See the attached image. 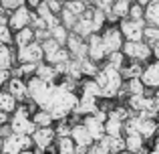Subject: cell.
<instances>
[{"instance_id": "48", "label": "cell", "mask_w": 159, "mask_h": 154, "mask_svg": "<svg viewBox=\"0 0 159 154\" xmlns=\"http://www.w3.org/2000/svg\"><path fill=\"white\" fill-rule=\"evenodd\" d=\"M6 122H8L6 112H0V126H6Z\"/></svg>"}, {"instance_id": "32", "label": "cell", "mask_w": 159, "mask_h": 154, "mask_svg": "<svg viewBox=\"0 0 159 154\" xmlns=\"http://www.w3.org/2000/svg\"><path fill=\"white\" fill-rule=\"evenodd\" d=\"M65 8L69 12H73L75 16H83L87 12V6H85V2H83V0H73V2H66Z\"/></svg>"}, {"instance_id": "4", "label": "cell", "mask_w": 159, "mask_h": 154, "mask_svg": "<svg viewBox=\"0 0 159 154\" xmlns=\"http://www.w3.org/2000/svg\"><path fill=\"white\" fill-rule=\"evenodd\" d=\"M66 49L75 55L77 61L89 59V43H85V39H81V37L75 35V32H70L69 41H66Z\"/></svg>"}, {"instance_id": "30", "label": "cell", "mask_w": 159, "mask_h": 154, "mask_svg": "<svg viewBox=\"0 0 159 154\" xmlns=\"http://www.w3.org/2000/svg\"><path fill=\"white\" fill-rule=\"evenodd\" d=\"M32 122H34L36 126H40V128H51L52 116H51V112L40 110V112H36V114H34V120H32Z\"/></svg>"}, {"instance_id": "13", "label": "cell", "mask_w": 159, "mask_h": 154, "mask_svg": "<svg viewBox=\"0 0 159 154\" xmlns=\"http://www.w3.org/2000/svg\"><path fill=\"white\" fill-rule=\"evenodd\" d=\"M141 81H143L145 87H157L159 89V69L157 65H147L143 71V75H141Z\"/></svg>"}, {"instance_id": "21", "label": "cell", "mask_w": 159, "mask_h": 154, "mask_svg": "<svg viewBox=\"0 0 159 154\" xmlns=\"http://www.w3.org/2000/svg\"><path fill=\"white\" fill-rule=\"evenodd\" d=\"M129 12H131V0H115V4H113V14L117 16V18H127Z\"/></svg>"}, {"instance_id": "29", "label": "cell", "mask_w": 159, "mask_h": 154, "mask_svg": "<svg viewBox=\"0 0 159 154\" xmlns=\"http://www.w3.org/2000/svg\"><path fill=\"white\" fill-rule=\"evenodd\" d=\"M58 154H77V144L73 138H58Z\"/></svg>"}, {"instance_id": "27", "label": "cell", "mask_w": 159, "mask_h": 154, "mask_svg": "<svg viewBox=\"0 0 159 154\" xmlns=\"http://www.w3.org/2000/svg\"><path fill=\"white\" fill-rule=\"evenodd\" d=\"M125 89H127L129 97L131 95H143L145 93V85L141 79H129L127 83H125Z\"/></svg>"}, {"instance_id": "17", "label": "cell", "mask_w": 159, "mask_h": 154, "mask_svg": "<svg viewBox=\"0 0 159 154\" xmlns=\"http://www.w3.org/2000/svg\"><path fill=\"white\" fill-rule=\"evenodd\" d=\"M2 154H22V146H20L16 134L6 138V140H2Z\"/></svg>"}, {"instance_id": "45", "label": "cell", "mask_w": 159, "mask_h": 154, "mask_svg": "<svg viewBox=\"0 0 159 154\" xmlns=\"http://www.w3.org/2000/svg\"><path fill=\"white\" fill-rule=\"evenodd\" d=\"M44 2L51 6V10H52V14H57V12H62L65 10V6L61 4V0H44Z\"/></svg>"}, {"instance_id": "15", "label": "cell", "mask_w": 159, "mask_h": 154, "mask_svg": "<svg viewBox=\"0 0 159 154\" xmlns=\"http://www.w3.org/2000/svg\"><path fill=\"white\" fill-rule=\"evenodd\" d=\"M75 31V35H79L81 39H87V37H93V32H95V27H93V18H79V22H77V27L73 28Z\"/></svg>"}, {"instance_id": "41", "label": "cell", "mask_w": 159, "mask_h": 154, "mask_svg": "<svg viewBox=\"0 0 159 154\" xmlns=\"http://www.w3.org/2000/svg\"><path fill=\"white\" fill-rule=\"evenodd\" d=\"M113 4H115V0H95V8L103 10L105 14L113 12Z\"/></svg>"}, {"instance_id": "3", "label": "cell", "mask_w": 159, "mask_h": 154, "mask_svg": "<svg viewBox=\"0 0 159 154\" xmlns=\"http://www.w3.org/2000/svg\"><path fill=\"white\" fill-rule=\"evenodd\" d=\"M44 49L40 43H30L28 47H22L18 49V61H22V63H34V65H40L44 59Z\"/></svg>"}, {"instance_id": "1", "label": "cell", "mask_w": 159, "mask_h": 154, "mask_svg": "<svg viewBox=\"0 0 159 154\" xmlns=\"http://www.w3.org/2000/svg\"><path fill=\"white\" fill-rule=\"evenodd\" d=\"M10 126H12V130H14L16 136H34L36 130H39L36 124L32 122V120H28L26 107H18V112H16L10 120Z\"/></svg>"}, {"instance_id": "35", "label": "cell", "mask_w": 159, "mask_h": 154, "mask_svg": "<svg viewBox=\"0 0 159 154\" xmlns=\"http://www.w3.org/2000/svg\"><path fill=\"white\" fill-rule=\"evenodd\" d=\"M81 67H83V73H85V75H95V77L99 75L97 63H95V61H91V59H85V61H81Z\"/></svg>"}, {"instance_id": "2", "label": "cell", "mask_w": 159, "mask_h": 154, "mask_svg": "<svg viewBox=\"0 0 159 154\" xmlns=\"http://www.w3.org/2000/svg\"><path fill=\"white\" fill-rule=\"evenodd\" d=\"M145 27H147V22H145V20L125 18L123 22H121V28H119V31L123 32V37L127 39V43H143Z\"/></svg>"}, {"instance_id": "39", "label": "cell", "mask_w": 159, "mask_h": 154, "mask_svg": "<svg viewBox=\"0 0 159 154\" xmlns=\"http://www.w3.org/2000/svg\"><path fill=\"white\" fill-rule=\"evenodd\" d=\"M129 16H131V20H145V8L139 6V4H133Z\"/></svg>"}, {"instance_id": "33", "label": "cell", "mask_w": 159, "mask_h": 154, "mask_svg": "<svg viewBox=\"0 0 159 154\" xmlns=\"http://www.w3.org/2000/svg\"><path fill=\"white\" fill-rule=\"evenodd\" d=\"M61 22H62V27H65L66 31H69V28H75V27H77L79 18L73 14V12H69V10L65 8V10L61 12Z\"/></svg>"}, {"instance_id": "22", "label": "cell", "mask_w": 159, "mask_h": 154, "mask_svg": "<svg viewBox=\"0 0 159 154\" xmlns=\"http://www.w3.org/2000/svg\"><path fill=\"white\" fill-rule=\"evenodd\" d=\"M125 142H127L129 154H141V152H143V136H141V134L127 136V138H125Z\"/></svg>"}, {"instance_id": "20", "label": "cell", "mask_w": 159, "mask_h": 154, "mask_svg": "<svg viewBox=\"0 0 159 154\" xmlns=\"http://www.w3.org/2000/svg\"><path fill=\"white\" fill-rule=\"evenodd\" d=\"M36 77H40L44 83H51V85H52L54 77H57V69H54V67H51V65H44V63H40L39 67H36Z\"/></svg>"}, {"instance_id": "31", "label": "cell", "mask_w": 159, "mask_h": 154, "mask_svg": "<svg viewBox=\"0 0 159 154\" xmlns=\"http://www.w3.org/2000/svg\"><path fill=\"white\" fill-rule=\"evenodd\" d=\"M143 41L147 45H155L159 43V27H145V35H143Z\"/></svg>"}, {"instance_id": "26", "label": "cell", "mask_w": 159, "mask_h": 154, "mask_svg": "<svg viewBox=\"0 0 159 154\" xmlns=\"http://www.w3.org/2000/svg\"><path fill=\"white\" fill-rule=\"evenodd\" d=\"M107 142V146H109V150L111 152H115V154H119V152H123V150H127V142H125L123 138H111V136H105L103 138Z\"/></svg>"}, {"instance_id": "8", "label": "cell", "mask_w": 159, "mask_h": 154, "mask_svg": "<svg viewBox=\"0 0 159 154\" xmlns=\"http://www.w3.org/2000/svg\"><path fill=\"white\" fill-rule=\"evenodd\" d=\"M105 57H109V55H107L105 45H103V37L93 35L89 39V59L95 61V63H99V61H103Z\"/></svg>"}, {"instance_id": "18", "label": "cell", "mask_w": 159, "mask_h": 154, "mask_svg": "<svg viewBox=\"0 0 159 154\" xmlns=\"http://www.w3.org/2000/svg\"><path fill=\"white\" fill-rule=\"evenodd\" d=\"M155 132H159V126L155 124V120L139 118V134L143 136V138H151Z\"/></svg>"}, {"instance_id": "34", "label": "cell", "mask_w": 159, "mask_h": 154, "mask_svg": "<svg viewBox=\"0 0 159 154\" xmlns=\"http://www.w3.org/2000/svg\"><path fill=\"white\" fill-rule=\"evenodd\" d=\"M51 35H52L54 41H58V43H61V47H62V45H66V41H69V37H70L69 31H66L62 24H61V27H57V28H52Z\"/></svg>"}, {"instance_id": "23", "label": "cell", "mask_w": 159, "mask_h": 154, "mask_svg": "<svg viewBox=\"0 0 159 154\" xmlns=\"http://www.w3.org/2000/svg\"><path fill=\"white\" fill-rule=\"evenodd\" d=\"M69 57H70V51L66 47H62V49H58L57 53H52V55H48V57H44V59L48 61V63H52L54 67L57 65H62V63H69Z\"/></svg>"}, {"instance_id": "7", "label": "cell", "mask_w": 159, "mask_h": 154, "mask_svg": "<svg viewBox=\"0 0 159 154\" xmlns=\"http://www.w3.org/2000/svg\"><path fill=\"white\" fill-rule=\"evenodd\" d=\"M30 16H32V12H28V8L26 6H20L18 10H14L10 14V20H8V27L12 28V31H22V28H26L28 27V22H30Z\"/></svg>"}, {"instance_id": "28", "label": "cell", "mask_w": 159, "mask_h": 154, "mask_svg": "<svg viewBox=\"0 0 159 154\" xmlns=\"http://www.w3.org/2000/svg\"><path fill=\"white\" fill-rule=\"evenodd\" d=\"M10 65H12V51L6 45H2L0 47V71H8Z\"/></svg>"}, {"instance_id": "14", "label": "cell", "mask_w": 159, "mask_h": 154, "mask_svg": "<svg viewBox=\"0 0 159 154\" xmlns=\"http://www.w3.org/2000/svg\"><path fill=\"white\" fill-rule=\"evenodd\" d=\"M8 91L14 95L16 99H22V97H28V85L18 77H12L8 81Z\"/></svg>"}, {"instance_id": "5", "label": "cell", "mask_w": 159, "mask_h": 154, "mask_svg": "<svg viewBox=\"0 0 159 154\" xmlns=\"http://www.w3.org/2000/svg\"><path fill=\"white\" fill-rule=\"evenodd\" d=\"M123 53L135 61H145L149 59V55H153V49H149L147 43H125Z\"/></svg>"}, {"instance_id": "16", "label": "cell", "mask_w": 159, "mask_h": 154, "mask_svg": "<svg viewBox=\"0 0 159 154\" xmlns=\"http://www.w3.org/2000/svg\"><path fill=\"white\" fill-rule=\"evenodd\" d=\"M34 31H32V28H22V31H18L14 35V43L18 45V49H22V47H28V45L30 43H34Z\"/></svg>"}, {"instance_id": "19", "label": "cell", "mask_w": 159, "mask_h": 154, "mask_svg": "<svg viewBox=\"0 0 159 154\" xmlns=\"http://www.w3.org/2000/svg\"><path fill=\"white\" fill-rule=\"evenodd\" d=\"M14 110H16V97L10 91H2V93H0V112L10 114V112H14Z\"/></svg>"}, {"instance_id": "25", "label": "cell", "mask_w": 159, "mask_h": 154, "mask_svg": "<svg viewBox=\"0 0 159 154\" xmlns=\"http://www.w3.org/2000/svg\"><path fill=\"white\" fill-rule=\"evenodd\" d=\"M81 89H83V95H89V97H99V95H101V87H99V83L93 81V79L83 81Z\"/></svg>"}, {"instance_id": "44", "label": "cell", "mask_w": 159, "mask_h": 154, "mask_svg": "<svg viewBox=\"0 0 159 154\" xmlns=\"http://www.w3.org/2000/svg\"><path fill=\"white\" fill-rule=\"evenodd\" d=\"M18 142H20V146H22V152H24L34 144V138H30V136H18Z\"/></svg>"}, {"instance_id": "9", "label": "cell", "mask_w": 159, "mask_h": 154, "mask_svg": "<svg viewBox=\"0 0 159 154\" xmlns=\"http://www.w3.org/2000/svg\"><path fill=\"white\" fill-rule=\"evenodd\" d=\"M70 138L75 140V144H77V146H85V148H89L91 144H93V136H91V132L85 128V124H75Z\"/></svg>"}, {"instance_id": "40", "label": "cell", "mask_w": 159, "mask_h": 154, "mask_svg": "<svg viewBox=\"0 0 159 154\" xmlns=\"http://www.w3.org/2000/svg\"><path fill=\"white\" fill-rule=\"evenodd\" d=\"M10 41H14L10 37V27H8V24H0V45H6L8 47Z\"/></svg>"}, {"instance_id": "38", "label": "cell", "mask_w": 159, "mask_h": 154, "mask_svg": "<svg viewBox=\"0 0 159 154\" xmlns=\"http://www.w3.org/2000/svg\"><path fill=\"white\" fill-rule=\"evenodd\" d=\"M105 20H107V14L103 10H99V8H95V14H93V27H95V31H99V28L105 24Z\"/></svg>"}, {"instance_id": "58", "label": "cell", "mask_w": 159, "mask_h": 154, "mask_svg": "<svg viewBox=\"0 0 159 154\" xmlns=\"http://www.w3.org/2000/svg\"><path fill=\"white\" fill-rule=\"evenodd\" d=\"M157 134H159V132H157Z\"/></svg>"}, {"instance_id": "51", "label": "cell", "mask_w": 159, "mask_h": 154, "mask_svg": "<svg viewBox=\"0 0 159 154\" xmlns=\"http://www.w3.org/2000/svg\"><path fill=\"white\" fill-rule=\"evenodd\" d=\"M155 102H157V107H159V89H157V95H155Z\"/></svg>"}, {"instance_id": "47", "label": "cell", "mask_w": 159, "mask_h": 154, "mask_svg": "<svg viewBox=\"0 0 159 154\" xmlns=\"http://www.w3.org/2000/svg\"><path fill=\"white\" fill-rule=\"evenodd\" d=\"M10 81V71H0V87Z\"/></svg>"}, {"instance_id": "49", "label": "cell", "mask_w": 159, "mask_h": 154, "mask_svg": "<svg viewBox=\"0 0 159 154\" xmlns=\"http://www.w3.org/2000/svg\"><path fill=\"white\" fill-rule=\"evenodd\" d=\"M43 2H44V0H28V4H30L32 8H39V6H40Z\"/></svg>"}, {"instance_id": "54", "label": "cell", "mask_w": 159, "mask_h": 154, "mask_svg": "<svg viewBox=\"0 0 159 154\" xmlns=\"http://www.w3.org/2000/svg\"><path fill=\"white\" fill-rule=\"evenodd\" d=\"M61 2H65V4H66V2H73V0H61Z\"/></svg>"}, {"instance_id": "52", "label": "cell", "mask_w": 159, "mask_h": 154, "mask_svg": "<svg viewBox=\"0 0 159 154\" xmlns=\"http://www.w3.org/2000/svg\"><path fill=\"white\" fill-rule=\"evenodd\" d=\"M153 152H157V154H159V142L155 144V150H153Z\"/></svg>"}, {"instance_id": "24", "label": "cell", "mask_w": 159, "mask_h": 154, "mask_svg": "<svg viewBox=\"0 0 159 154\" xmlns=\"http://www.w3.org/2000/svg\"><path fill=\"white\" fill-rule=\"evenodd\" d=\"M123 130H125V124L119 122V120L109 118V122L105 124V132H107V136H111V138H119Z\"/></svg>"}, {"instance_id": "10", "label": "cell", "mask_w": 159, "mask_h": 154, "mask_svg": "<svg viewBox=\"0 0 159 154\" xmlns=\"http://www.w3.org/2000/svg\"><path fill=\"white\" fill-rule=\"evenodd\" d=\"M83 124H85V128L91 132L93 140H97V142H101V140L107 136V132H105V124H101L97 118H95V116H87V118L83 120Z\"/></svg>"}, {"instance_id": "43", "label": "cell", "mask_w": 159, "mask_h": 154, "mask_svg": "<svg viewBox=\"0 0 159 154\" xmlns=\"http://www.w3.org/2000/svg\"><path fill=\"white\" fill-rule=\"evenodd\" d=\"M36 14H39V16H40V18H44V20H47V18H48V16H51V14H52V10H51V6H48V4H47V2H43V4H40V6H39V8H36Z\"/></svg>"}, {"instance_id": "37", "label": "cell", "mask_w": 159, "mask_h": 154, "mask_svg": "<svg viewBox=\"0 0 159 154\" xmlns=\"http://www.w3.org/2000/svg\"><path fill=\"white\" fill-rule=\"evenodd\" d=\"M109 118H113V120H119V122H127L129 118H131V114H129L127 110H125V107H115V110L111 112V114H109Z\"/></svg>"}, {"instance_id": "11", "label": "cell", "mask_w": 159, "mask_h": 154, "mask_svg": "<svg viewBox=\"0 0 159 154\" xmlns=\"http://www.w3.org/2000/svg\"><path fill=\"white\" fill-rule=\"evenodd\" d=\"M54 136H57V130H52V128H39V130H36V134L32 136V138H34L36 148L44 150V148H48L52 144Z\"/></svg>"}, {"instance_id": "50", "label": "cell", "mask_w": 159, "mask_h": 154, "mask_svg": "<svg viewBox=\"0 0 159 154\" xmlns=\"http://www.w3.org/2000/svg\"><path fill=\"white\" fill-rule=\"evenodd\" d=\"M153 55L157 57V61H159V43L155 45V47H153Z\"/></svg>"}, {"instance_id": "53", "label": "cell", "mask_w": 159, "mask_h": 154, "mask_svg": "<svg viewBox=\"0 0 159 154\" xmlns=\"http://www.w3.org/2000/svg\"><path fill=\"white\" fill-rule=\"evenodd\" d=\"M22 154H34V152H30V150H24Z\"/></svg>"}, {"instance_id": "55", "label": "cell", "mask_w": 159, "mask_h": 154, "mask_svg": "<svg viewBox=\"0 0 159 154\" xmlns=\"http://www.w3.org/2000/svg\"><path fill=\"white\" fill-rule=\"evenodd\" d=\"M87 2H95V0H87Z\"/></svg>"}, {"instance_id": "46", "label": "cell", "mask_w": 159, "mask_h": 154, "mask_svg": "<svg viewBox=\"0 0 159 154\" xmlns=\"http://www.w3.org/2000/svg\"><path fill=\"white\" fill-rule=\"evenodd\" d=\"M36 67L39 65H34V63H22V73L24 75H30L32 71H36Z\"/></svg>"}, {"instance_id": "57", "label": "cell", "mask_w": 159, "mask_h": 154, "mask_svg": "<svg viewBox=\"0 0 159 154\" xmlns=\"http://www.w3.org/2000/svg\"><path fill=\"white\" fill-rule=\"evenodd\" d=\"M149 154H157V152H149Z\"/></svg>"}, {"instance_id": "56", "label": "cell", "mask_w": 159, "mask_h": 154, "mask_svg": "<svg viewBox=\"0 0 159 154\" xmlns=\"http://www.w3.org/2000/svg\"><path fill=\"white\" fill-rule=\"evenodd\" d=\"M155 2H157V6H159V0H155Z\"/></svg>"}, {"instance_id": "12", "label": "cell", "mask_w": 159, "mask_h": 154, "mask_svg": "<svg viewBox=\"0 0 159 154\" xmlns=\"http://www.w3.org/2000/svg\"><path fill=\"white\" fill-rule=\"evenodd\" d=\"M95 99H97V97L83 95L81 102H79V106H77V110H75V114H77V116H87V114L95 116V114H97V110H99V106H97V102H95Z\"/></svg>"}, {"instance_id": "36", "label": "cell", "mask_w": 159, "mask_h": 154, "mask_svg": "<svg viewBox=\"0 0 159 154\" xmlns=\"http://www.w3.org/2000/svg\"><path fill=\"white\" fill-rule=\"evenodd\" d=\"M43 49H44V55L48 57V55H52V53H57L58 49H62V47H61V43H58V41H54L52 37H51L48 41H44V43H43Z\"/></svg>"}, {"instance_id": "42", "label": "cell", "mask_w": 159, "mask_h": 154, "mask_svg": "<svg viewBox=\"0 0 159 154\" xmlns=\"http://www.w3.org/2000/svg\"><path fill=\"white\" fill-rule=\"evenodd\" d=\"M109 65H113V67L121 69V67H123V53H121V51L111 53V55H109Z\"/></svg>"}, {"instance_id": "6", "label": "cell", "mask_w": 159, "mask_h": 154, "mask_svg": "<svg viewBox=\"0 0 159 154\" xmlns=\"http://www.w3.org/2000/svg\"><path fill=\"white\" fill-rule=\"evenodd\" d=\"M103 45H105V49H107V55L121 51V49L125 47L123 45V32L117 31V28H109V31H105V35H103Z\"/></svg>"}]
</instances>
